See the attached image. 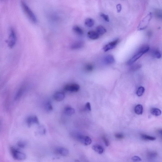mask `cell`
Here are the masks:
<instances>
[{
    "mask_svg": "<svg viewBox=\"0 0 162 162\" xmlns=\"http://www.w3.org/2000/svg\"><path fill=\"white\" fill-rule=\"evenodd\" d=\"M21 5L23 11L29 19L33 23H36L37 21L36 16L27 5L24 1H21Z\"/></svg>",
    "mask_w": 162,
    "mask_h": 162,
    "instance_id": "1",
    "label": "cell"
},
{
    "mask_svg": "<svg viewBox=\"0 0 162 162\" xmlns=\"http://www.w3.org/2000/svg\"><path fill=\"white\" fill-rule=\"evenodd\" d=\"M10 152L13 158L18 161H22L25 159L26 156L25 153L20 152L13 147L10 148Z\"/></svg>",
    "mask_w": 162,
    "mask_h": 162,
    "instance_id": "2",
    "label": "cell"
},
{
    "mask_svg": "<svg viewBox=\"0 0 162 162\" xmlns=\"http://www.w3.org/2000/svg\"><path fill=\"white\" fill-rule=\"evenodd\" d=\"M152 14L151 12L148 14L141 21L139 25L138 30H142L146 28L149 24V22L152 19Z\"/></svg>",
    "mask_w": 162,
    "mask_h": 162,
    "instance_id": "3",
    "label": "cell"
},
{
    "mask_svg": "<svg viewBox=\"0 0 162 162\" xmlns=\"http://www.w3.org/2000/svg\"><path fill=\"white\" fill-rule=\"evenodd\" d=\"M76 138L78 141L84 145H89L92 142L91 139L87 136L78 135L76 136Z\"/></svg>",
    "mask_w": 162,
    "mask_h": 162,
    "instance_id": "4",
    "label": "cell"
},
{
    "mask_svg": "<svg viewBox=\"0 0 162 162\" xmlns=\"http://www.w3.org/2000/svg\"><path fill=\"white\" fill-rule=\"evenodd\" d=\"M16 33L13 28L10 29V34L9 38L8 41V46L10 48H12L16 44Z\"/></svg>",
    "mask_w": 162,
    "mask_h": 162,
    "instance_id": "5",
    "label": "cell"
},
{
    "mask_svg": "<svg viewBox=\"0 0 162 162\" xmlns=\"http://www.w3.org/2000/svg\"><path fill=\"white\" fill-rule=\"evenodd\" d=\"M80 89V86L76 83L69 84L66 85L64 87L65 91L73 92H77Z\"/></svg>",
    "mask_w": 162,
    "mask_h": 162,
    "instance_id": "6",
    "label": "cell"
},
{
    "mask_svg": "<svg viewBox=\"0 0 162 162\" xmlns=\"http://www.w3.org/2000/svg\"><path fill=\"white\" fill-rule=\"evenodd\" d=\"M119 40V39H116L113 41L109 42L107 44H106L103 47V50L104 51L106 52L110 50H112L116 47V45L118 44Z\"/></svg>",
    "mask_w": 162,
    "mask_h": 162,
    "instance_id": "7",
    "label": "cell"
},
{
    "mask_svg": "<svg viewBox=\"0 0 162 162\" xmlns=\"http://www.w3.org/2000/svg\"><path fill=\"white\" fill-rule=\"evenodd\" d=\"M144 54H145L142 51L140 50H139L138 52L135 54L130 60L128 61V62H127V64L129 65H132L137 60L140 58Z\"/></svg>",
    "mask_w": 162,
    "mask_h": 162,
    "instance_id": "8",
    "label": "cell"
},
{
    "mask_svg": "<svg viewBox=\"0 0 162 162\" xmlns=\"http://www.w3.org/2000/svg\"><path fill=\"white\" fill-rule=\"evenodd\" d=\"M55 152L56 154L63 157L67 156L69 153L68 149L62 147H56L55 149Z\"/></svg>",
    "mask_w": 162,
    "mask_h": 162,
    "instance_id": "9",
    "label": "cell"
},
{
    "mask_svg": "<svg viewBox=\"0 0 162 162\" xmlns=\"http://www.w3.org/2000/svg\"><path fill=\"white\" fill-rule=\"evenodd\" d=\"M26 122L29 127H30L34 123L36 124H39V120L38 118L35 116H29L27 118Z\"/></svg>",
    "mask_w": 162,
    "mask_h": 162,
    "instance_id": "10",
    "label": "cell"
},
{
    "mask_svg": "<svg viewBox=\"0 0 162 162\" xmlns=\"http://www.w3.org/2000/svg\"><path fill=\"white\" fill-rule=\"evenodd\" d=\"M84 46V42L82 40H77L72 43L70 48L72 50H77L82 48Z\"/></svg>",
    "mask_w": 162,
    "mask_h": 162,
    "instance_id": "11",
    "label": "cell"
},
{
    "mask_svg": "<svg viewBox=\"0 0 162 162\" xmlns=\"http://www.w3.org/2000/svg\"><path fill=\"white\" fill-rule=\"evenodd\" d=\"M25 87L24 86H22L18 89L14 97L15 100H19L22 97L25 92Z\"/></svg>",
    "mask_w": 162,
    "mask_h": 162,
    "instance_id": "12",
    "label": "cell"
},
{
    "mask_svg": "<svg viewBox=\"0 0 162 162\" xmlns=\"http://www.w3.org/2000/svg\"><path fill=\"white\" fill-rule=\"evenodd\" d=\"M103 61L106 64L110 65L114 63L115 60L113 56L109 55L105 56L103 59Z\"/></svg>",
    "mask_w": 162,
    "mask_h": 162,
    "instance_id": "13",
    "label": "cell"
},
{
    "mask_svg": "<svg viewBox=\"0 0 162 162\" xmlns=\"http://www.w3.org/2000/svg\"><path fill=\"white\" fill-rule=\"evenodd\" d=\"M100 35L95 31L91 30L87 33V36L90 39L92 40H96L100 37Z\"/></svg>",
    "mask_w": 162,
    "mask_h": 162,
    "instance_id": "14",
    "label": "cell"
},
{
    "mask_svg": "<svg viewBox=\"0 0 162 162\" xmlns=\"http://www.w3.org/2000/svg\"><path fill=\"white\" fill-rule=\"evenodd\" d=\"M65 95L63 92H56L54 95L55 100L57 101H62L64 99Z\"/></svg>",
    "mask_w": 162,
    "mask_h": 162,
    "instance_id": "15",
    "label": "cell"
},
{
    "mask_svg": "<svg viewBox=\"0 0 162 162\" xmlns=\"http://www.w3.org/2000/svg\"><path fill=\"white\" fill-rule=\"evenodd\" d=\"M92 149L95 152L99 154H102L104 152V148L100 145L96 144L93 146L92 147Z\"/></svg>",
    "mask_w": 162,
    "mask_h": 162,
    "instance_id": "16",
    "label": "cell"
},
{
    "mask_svg": "<svg viewBox=\"0 0 162 162\" xmlns=\"http://www.w3.org/2000/svg\"><path fill=\"white\" fill-rule=\"evenodd\" d=\"M73 30L75 33L79 35H82L84 34V31L78 25H75L73 27Z\"/></svg>",
    "mask_w": 162,
    "mask_h": 162,
    "instance_id": "17",
    "label": "cell"
},
{
    "mask_svg": "<svg viewBox=\"0 0 162 162\" xmlns=\"http://www.w3.org/2000/svg\"><path fill=\"white\" fill-rule=\"evenodd\" d=\"M75 110L74 108L69 106H66L64 109L65 113L67 115H72L75 113Z\"/></svg>",
    "mask_w": 162,
    "mask_h": 162,
    "instance_id": "18",
    "label": "cell"
},
{
    "mask_svg": "<svg viewBox=\"0 0 162 162\" xmlns=\"http://www.w3.org/2000/svg\"><path fill=\"white\" fill-rule=\"evenodd\" d=\"M96 31L99 35H103L106 32V30L103 26L99 25L96 28Z\"/></svg>",
    "mask_w": 162,
    "mask_h": 162,
    "instance_id": "19",
    "label": "cell"
},
{
    "mask_svg": "<svg viewBox=\"0 0 162 162\" xmlns=\"http://www.w3.org/2000/svg\"><path fill=\"white\" fill-rule=\"evenodd\" d=\"M85 24L87 27H91L94 26V20L91 18H87L85 20Z\"/></svg>",
    "mask_w": 162,
    "mask_h": 162,
    "instance_id": "20",
    "label": "cell"
},
{
    "mask_svg": "<svg viewBox=\"0 0 162 162\" xmlns=\"http://www.w3.org/2000/svg\"><path fill=\"white\" fill-rule=\"evenodd\" d=\"M143 110V108L142 106L140 104L137 105L135 107V112L137 114L139 115L142 114Z\"/></svg>",
    "mask_w": 162,
    "mask_h": 162,
    "instance_id": "21",
    "label": "cell"
},
{
    "mask_svg": "<svg viewBox=\"0 0 162 162\" xmlns=\"http://www.w3.org/2000/svg\"><path fill=\"white\" fill-rule=\"evenodd\" d=\"M141 137L142 139L145 141H154L156 140V138L155 137L148 135L142 134Z\"/></svg>",
    "mask_w": 162,
    "mask_h": 162,
    "instance_id": "22",
    "label": "cell"
},
{
    "mask_svg": "<svg viewBox=\"0 0 162 162\" xmlns=\"http://www.w3.org/2000/svg\"><path fill=\"white\" fill-rule=\"evenodd\" d=\"M151 113L153 115L155 116H159L162 114V111L160 110L157 108H153L151 110Z\"/></svg>",
    "mask_w": 162,
    "mask_h": 162,
    "instance_id": "23",
    "label": "cell"
},
{
    "mask_svg": "<svg viewBox=\"0 0 162 162\" xmlns=\"http://www.w3.org/2000/svg\"><path fill=\"white\" fill-rule=\"evenodd\" d=\"M152 56L157 59L160 58L161 57V54L159 51L157 50H152L151 52Z\"/></svg>",
    "mask_w": 162,
    "mask_h": 162,
    "instance_id": "24",
    "label": "cell"
},
{
    "mask_svg": "<svg viewBox=\"0 0 162 162\" xmlns=\"http://www.w3.org/2000/svg\"><path fill=\"white\" fill-rule=\"evenodd\" d=\"M145 91V88L142 86L139 88L137 92V94L138 96H141L143 94Z\"/></svg>",
    "mask_w": 162,
    "mask_h": 162,
    "instance_id": "25",
    "label": "cell"
},
{
    "mask_svg": "<svg viewBox=\"0 0 162 162\" xmlns=\"http://www.w3.org/2000/svg\"><path fill=\"white\" fill-rule=\"evenodd\" d=\"M94 69V66L91 64H88L85 66V69L88 72H91Z\"/></svg>",
    "mask_w": 162,
    "mask_h": 162,
    "instance_id": "26",
    "label": "cell"
},
{
    "mask_svg": "<svg viewBox=\"0 0 162 162\" xmlns=\"http://www.w3.org/2000/svg\"><path fill=\"white\" fill-rule=\"evenodd\" d=\"M142 67V65L140 64H135L132 66L130 67V70L131 71H135L138 70Z\"/></svg>",
    "mask_w": 162,
    "mask_h": 162,
    "instance_id": "27",
    "label": "cell"
},
{
    "mask_svg": "<svg viewBox=\"0 0 162 162\" xmlns=\"http://www.w3.org/2000/svg\"><path fill=\"white\" fill-rule=\"evenodd\" d=\"M157 153L156 152L151 151V152H148L147 153V156H148V157L150 158H154L155 157H157Z\"/></svg>",
    "mask_w": 162,
    "mask_h": 162,
    "instance_id": "28",
    "label": "cell"
},
{
    "mask_svg": "<svg viewBox=\"0 0 162 162\" xmlns=\"http://www.w3.org/2000/svg\"><path fill=\"white\" fill-rule=\"evenodd\" d=\"M46 110L48 111H51L53 110V106L50 102H48L46 105Z\"/></svg>",
    "mask_w": 162,
    "mask_h": 162,
    "instance_id": "29",
    "label": "cell"
},
{
    "mask_svg": "<svg viewBox=\"0 0 162 162\" xmlns=\"http://www.w3.org/2000/svg\"><path fill=\"white\" fill-rule=\"evenodd\" d=\"M155 15L156 17L159 19H161L162 17V12L160 10H157L155 11Z\"/></svg>",
    "mask_w": 162,
    "mask_h": 162,
    "instance_id": "30",
    "label": "cell"
},
{
    "mask_svg": "<svg viewBox=\"0 0 162 162\" xmlns=\"http://www.w3.org/2000/svg\"><path fill=\"white\" fill-rule=\"evenodd\" d=\"M100 16H101L103 19L107 22H109V18L108 15H106L103 13H101L100 14Z\"/></svg>",
    "mask_w": 162,
    "mask_h": 162,
    "instance_id": "31",
    "label": "cell"
},
{
    "mask_svg": "<svg viewBox=\"0 0 162 162\" xmlns=\"http://www.w3.org/2000/svg\"><path fill=\"white\" fill-rule=\"evenodd\" d=\"M115 137L116 139H122L124 137L123 134L120 133H116L115 134Z\"/></svg>",
    "mask_w": 162,
    "mask_h": 162,
    "instance_id": "32",
    "label": "cell"
},
{
    "mask_svg": "<svg viewBox=\"0 0 162 162\" xmlns=\"http://www.w3.org/2000/svg\"><path fill=\"white\" fill-rule=\"evenodd\" d=\"M102 139L106 146H108L110 145V142L107 138L105 136H103L102 137Z\"/></svg>",
    "mask_w": 162,
    "mask_h": 162,
    "instance_id": "33",
    "label": "cell"
},
{
    "mask_svg": "<svg viewBox=\"0 0 162 162\" xmlns=\"http://www.w3.org/2000/svg\"><path fill=\"white\" fill-rule=\"evenodd\" d=\"M132 159L135 161H140L142 160V159L138 156H135L132 157Z\"/></svg>",
    "mask_w": 162,
    "mask_h": 162,
    "instance_id": "34",
    "label": "cell"
},
{
    "mask_svg": "<svg viewBox=\"0 0 162 162\" xmlns=\"http://www.w3.org/2000/svg\"><path fill=\"white\" fill-rule=\"evenodd\" d=\"M18 146L21 148H24L25 146V143L24 142H20L18 143Z\"/></svg>",
    "mask_w": 162,
    "mask_h": 162,
    "instance_id": "35",
    "label": "cell"
},
{
    "mask_svg": "<svg viewBox=\"0 0 162 162\" xmlns=\"http://www.w3.org/2000/svg\"><path fill=\"white\" fill-rule=\"evenodd\" d=\"M85 108L88 111H91V107L90 103L89 102H87L86 104L85 105Z\"/></svg>",
    "mask_w": 162,
    "mask_h": 162,
    "instance_id": "36",
    "label": "cell"
},
{
    "mask_svg": "<svg viewBox=\"0 0 162 162\" xmlns=\"http://www.w3.org/2000/svg\"><path fill=\"white\" fill-rule=\"evenodd\" d=\"M122 5L120 4H118L116 5V8H117V12H120L122 10Z\"/></svg>",
    "mask_w": 162,
    "mask_h": 162,
    "instance_id": "37",
    "label": "cell"
},
{
    "mask_svg": "<svg viewBox=\"0 0 162 162\" xmlns=\"http://www.w3.org/2000/svg\"><path fill=\"white\" fill-rule=\"evenodd\" d=\"M76 162H80L79 161L76 160Z\"/></svg>",
    "mask_w": 162,
    "mask_h": 162,
    "instance_id": "38",
    "label": "cell"
}]
</instances>
